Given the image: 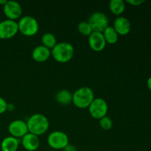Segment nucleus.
Returning a JSON list of instances; mask_svg holds the SVG:
<instances>
[{"label":"nucleus","instance_id":"nucleus-1","mask_svg":"<svg viewBox=\"0 0 151 151\" xmlns=\"http://www.w3.org/2000/svg\"><path fill=\"white\" fill-rule=\"evenodd\" d=\"M28 131L35 135H43L48 131L50 122L46 116L41 114H35L29 117L27 121Z\"/></svg>","mask_w":151,"mask_h":151},{"label":"nucleus","instance_id":"nucleus-2","mask_svg":"<svg viewBox=\"0 0 151 151\" xmlns=\"http://www.w3.org/2000/svg\"><path fill=\"white\" fill-rule=\"evenodd\" d=\"M75 54V48L69 42H59L51 50V55L55 61L64 63L71 60Z\"/></svg>","mask_w":151,"mask_h":151},{"label":"nucleus","instance_id":"nucleus-3","mask_svg":"<svg viewBox=\"0 0 151 151\" xmlns=\"http://www.w3.org/2000/svg\"><path fill=\"white\" fill-rule=\"evenodd\" d=\"M94 99V93L91 88L81 87L72 94V103L81 109H88Z\"/></svg>","mask_w":151,"mask_h":151},{"label":"nucleus","instance_id":"nucleus-4","mask_svg":"<svg viewBox=\"0 0 151 151\" xmlns=\"http://www.w3.org/2000/svg\"><path fill=\"white\" fill-rule=\"evenodd\" d=\"M18 23L19 32L27 37L36 35L39 29V24L36 19L30 16H22Z\"/></svg>","mask_w":151,"mask_h":151},{"label":"nucleus","instance_id":"nucleus-5","mask_svg":"<svg viewBox=\"0 0 151 151\" xmlns=\"http://www.w3.org/2000/svg\"><path fill=\"white\" fill-rule=\"evenodd\" d=\"M48 145L54 150H63L69 144L67 134L60 131H55L47 137Z\"/></svg>","mask_w":151,"mask_h":151},{"label":"nucleus","instance_id":"nucleus-6","mask_svg":"<svg viewBox=\"0 0 151 151\" xmlns=\"http://www.w3.org/2000/svg\"><path fill=\"white\" fill-rule=\"evenodd\" d=\"M90 115L95 119H100L107 115L109 106L103 98H94L88 108Z\"/></svg>","mask_w":151,"mask_h":151},{"label":"nucleus","instance_id":"nucleus-7","mask_svg":"<svg viewBox=\"0 0 151 151\" xmlns=\"http://www.w3.org/2000/svg\"><path fill=\"white\" fill-rule=\"evenodd\" d=\"M93 32H103L109 26V18L103 12H95L90 16L88 21Z\"/></svg>","mask_w":151,"mask_h":151},{"label":"nucleus","instance_id":"nucleus-8","mask_svg":"<svg viewBox=\"0 0 151 151\" xmlns=\"http://www.w3.org/2000/svg\"><path fill=\"white\" fill-rule=\"evenodd\" d=\"M18 32V23L16 21L6 19L0 22V39L7 40L13 38Z\"/></svg>","mask_w":151,"mask_h":151},{"label":"nucleus","instance_id":"nucleus-9","mask_svg":"<svg viewBox=\"0 0 151 151\" xmlns=\"http://www.w3.org/2000/svg\"><path fill=\"white\" fill-rule=\"evenodd\" d=\"M8 132L11 137L19 139H22L29 132L27 122L21 119L13 120L9 125Z\"/></svg>","mask_w":151,"mask_h":151},{"label":"nucleus","instance_id":"nucleus-10","mask_svg":"<svg viewBox=\"0 0 151 151\" xmlns=\"http://www.w3.org/2000/svg\"><path fill=\"white\" fill-rule=\"evenodd\" d=\"M6 17L9 20L16 21L22 17V7L19 2L15 1H7L3 7Z\"/></svg>","mask_w":151,"mask_h":151},{"label":"nucleus","instance_id":"nucleus-11","mask_svg":"<svg viewBox=\"0 0 151 151\" xmlns=\"http://www.w3.org/2000/svg\"><path fill=\"white\" fill-rule=\"evenodd\" d=\"M88 45L90 48L95 52H101L106 46V40L102 32H93L88 37Z\"/></svg>","mask_w":151,"mask_h":151},{"label":"nucleus","instance_id":"nucleus-12","mask_svg":"<svg viewBox=\"0 0 151 151\" xmlns=\"http://www.w3.org/2000/svg\"><path fill=\"white\" fill-rule=\"evenodd\" d=\"M113 27L119 35H126L131 31V25L127 18L118 16L114 22Z\"/></svg>","mask_w":151,"mask_h":151},{"label":"nucleus","instance_id":"nucleus-13","mask_svg":"<svg viewBox=\"0 0 151 151\" xmlns=\"http://www.w3.org/2000/svg\"><path fill=\"white\" fill-rule=\"evenodd\" d=\"M21 143L27 151H35L40 146L39 137L28 132L22 137Z\"/></svg>","mask_w":151,"mask_h":151},{"label":"nucleus","instance_id":"nucleus-14","mask_svg":"<svg viewBox=\"0 0 151 151\" xmlns=\"http://www.w3.org/2000/svg\"><path fill=\"white\" fill-rule=\"evenodd\" d=\"M51 56V50L43 45L37 46L34 48L32 52V58L38 63L45 62Z\"/></svg>","mask_w":151,"mask_h":151},{"label":"nucleus","instance_id":"nucleus-15","mask_svg":"<svg viewBox=\"0 0 151 151\" xmlns=\"http://www.w3.org/2000/svg\"><path fill=\"white\" fill-rule=\"evenodd\" d=\"M20 141L15 137H7L3 139L1 142V151H17L19 149Z\"/></svg>","mask_w":151,"mask_h":151},{"label":"nucleus","instance_id":"nucleus-16","mask_svg":"<svg viewBox=\"0 0 151 151\" xmlns=\"http://www.w3.org/2000/svg\"><path fill=\"white\" fill-rule=\"evenodd\" d=\"M55 100L59 104L67 106L72 103V94L66 89L60 90L55 94Z\"/></svg>","mask_w":151,"mask_h":151},{"label":"nucleus","instance_id":"nucleus-17","mask_svg":"<svg viewBox=\"0 0 151 151\" xmlns=\"http://www.w3.org/2000/svg\"><path fill=\"white\" fill-rule=\"evenodd\" d=\"M102 33H103V37H104L105 40H106V44H114L117 42L118 38H119V35L115 31L113 27L108 26Z\"/></svg>","mask_w":151,"mask_h":151},{"label":"nucleus","instance_id":"nucleus-18","mask_svg":"<svg viewBox=\"0 0 151 151\" xmlns=\"http://www.w3.org/2000/svg\"><path fill=\"white\" fill-rule=\"evenodd\" d=\"M109 9L115 16H121L125 10V3L122 0H111L109 2Z\"/></svg>","mask_w":151,"mask_h":151},{"label":"nucleus","instance_id":"nucleus-19","mask_svg":"<svg viewBox=\"0 0 151 151\" xmlns=\"http://www.w3.org/2000/svg\"><path fill=\"white\" fill-rule=\"evenodd\" d=\"M41 42H42L43 46L50 49V50H52L53 47L58 44L56 37L55 36L54 34L51 33V32L44 33L41 37Z\"/></svg>","mask_w":151,"mask_h":151},{"label":"nucleus","instance_id":"nucleus-20","mask_svg":"<svg viewBox=\"0 0 151 151\" xmlns=\"http://www.w3.org/2000/svg\"><path fill=\"white\" fill-rule=\"evenodd\" d=\"M78 30L84 36H89L93 32L91 26L88 22H81L78 25Z\"/></svg>","mask_w":151,"mask_h":151},{"label":"nucleus","instance_id":"nucleus-21","mask_svg":"<svg viewBox=\"0 0 151 151\" xmlns=\"http://www.w3.org/2000/svg\"><path fill=\"white\" fill-rule=\"evenodd\" d=\"M99 123H100V128L104 131H109L113 127V122L111 119L107 116L99 119Z\"/></svg>","mask_w":151,"mask_h":151},{"label":"nucleus","instance_id":"nucleus-22","mask_svg":"<svg viewBox=\"0 0 151 151\" xmlns=\"http://www.w3.org/2000/svg\"><path fill=\"white\" fill-rule=\"evenodd\" d=\"M7 109V103L4 98L0 97V114L5 113Z\"/></svg>","mask_w":151,"mask_h":151},{"label":"nucleus","instance_id":"nucleus-23","mask_svg":"<svg viewBox=\"0 0 151 151\" xmlns=\"http://www.w3.org/2000/svg\"><path fill=\"white\" fill-rule=\"evenodd\" d=\"M126 2L132 6H139L145 2L144 0H127Z\"/></svg>","mask_w":151,"mask_h":151},{"label":"nucleus","instance_id":"nucleus-24","mask_svg":"<svg viewBox=\"0 0 151 151\" xmlns=\"http://www.w3.org/2000/svg\"><path fill=\"white\" fill-rule=\"evenodd\" d=\"M63 150V151H78L77 150L76 147H75V145H71V144L68 145L66 146Z\"/></svg>","mask_w":151,"mask_h":151},{"label":"nucleus","instance_id":"nucleus-25","mask_svg":"<svg viewBox=\"0 0 151 151\" xmlns=\"http://www.w3.org/2000/svg\"><path fill=\"white\" fill-rule=\"evenodd\" d=\"M16 109V107H15L14 104H13V103H7V111H13Z\"/></svg>","mask_w":151,"mask_h":151},{"label":"nucleus","instance_id":"nucleus-26","mask_svg":"<svg viewBox=\"0 0 151 151\" xmlns=\"http://www.w3.org/2000/svg\"><path fill=\"white\" fill-rule=\"evenodd\" d=\"M147 88H149V90L151 91V76L149 77V78L147 79Z\"/></svg>","mask_w":151,"mask_h":151},{"label":"nucleus","instance_id":"nucleus-27","mask_svg":"<svg viewBox=\"0 0 151 151\" xmlns=\"http://www.w3.org/2000/svg\"><path fill=\"white\" fill-rule=\"evenodd\" d=\"M7 1H6V0H0V5H1V6H3V7H4V4L7 3Z\"/></svg>","mask_w":151,"mask_h":151}]
</instances>
